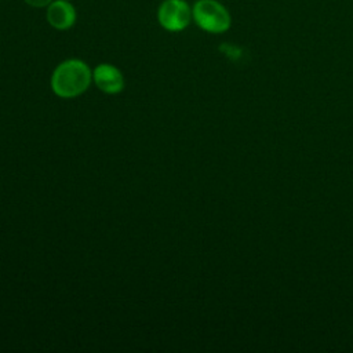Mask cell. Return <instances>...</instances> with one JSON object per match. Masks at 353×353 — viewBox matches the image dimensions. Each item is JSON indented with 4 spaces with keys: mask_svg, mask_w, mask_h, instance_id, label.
<instances>
[{
    "mask_svg": "<svg viewBox=\"0 0 353 353\" xmlns=\"http://www.w3.org/2000/svg\"><path fill=\"white\" fill-rule=\"evenodd\" d=\"M91 79L92 73L85 62L80 59H66L54 70L51 85L58 97L74 98L88 88Z\"/></svg>",
    "mask_w": 353,
    "mask_h": 353,
    "instance_id": "obj_1",
    "label": "cell"
},
{
    "mask_svg": "<svg viewBox=\"0 0 353 353\" xmlns=\"http://www.w3.org/2000/svg\"><path fill=\"white\" fill-rule=\"evenodd\" d=\"M192 15L197 26L208 33H223L232 23L229 11L216 0H197L192 7Z\"/></svg>",
    "mask_w": 353,
    "mask_h": 353,
    "instance_id": "obj_2",
    "label": "cell"
},
{
    "mask_svg": "<svg viewBox=\"0 0 353 353\" xmlns=\"http://www.w3.org/2000/svg\"><path fill=\"white\" fill-rule=\"evenodd\" d=\"M192 18V7L186 0H164L157 8V21L168 32L186 29Z\"/></svg>",
    "mask_w": 353,
    "mask_h": 353,
    "instance_id": "obj_3",
    "label": "cell"
},
{
    "mask_svg": "<svg viewBox=\"0 0 353 353\" xmlns=\"http://www.w3.org/2000/svg\"><path fill=\"white\" fill-rule=\"evenodd\" d=\"M76 10L70 1L52 0L47 6V22L57 30H68L76 22Z\"/></svg>",
    "mask_w": 353,
    "mask_h": 353,
    "instance_id": "obj_4",
    "label": "cell"
},
{
    "mask_svg": "<svg viewBox=\"0 0 353 353\" xmlns=\"http://www.w3.org/2000/svg\"><path fill=\"white\" fill-rule=\"evenodd\" d=\"M94 81L97 87L106 94L120 92L124 87V79L121 72L110 63H101L95 68Z\"/></svg>",
    "mask_w": 353,
    "mask_h": 353,
    "instance_id": "obj_5",
    "label": "cell"
},
{
    "mask_svg": "<svg viewBox=\"0 0 353 353\" xmlns=\"http://www.w3.org/2000/svg\"><path fill=\"white\" fill-rule=\"evenodd\" d=\"M23 1L32 7L41 8V7H47L52 0H23Z\"/></svg>",
    "mask_w": 353,
    "mask_h": 353,
    "instance_id": "obj_6",
    "label": "cell"
},
{
    "mask_svg": "<svg viewBox=\"0 0 353 353\" xmlns=\"http://www.w3.org/2000/svg\"><path fill=\"white\" fill-rule=\"evenodd\" d=\"M66 1H70V0H66Z\"/></svg>",
    "mask_w": 353,
    "mask_h": 353,
    "instance_id": "obj_7",
    "label": "cell"
}]
</instances>
